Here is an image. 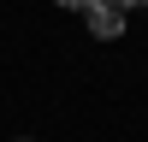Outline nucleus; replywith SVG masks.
I'll list each match as a JSON object with an SVG mask.
<instances>
[{
  "instance_id": "nucleus-1",
  "label": "nucleus",
  "mask_w": 148,
  "mask_h": 142,
  "mask_svg": "<svg viewBox=\"0 0 148 142\" xmlns=\"http://www.w3.org/2000/svg\"><path fill=\"white\" fill-rule=\"evenodd\" d=\"M83 18H89V36H101V42H119L130 12L119 6V0H95V6H83Z\"/></svg>"
},
{
  "instance_id": "nucleus-2",
  "label": "nucleus",
  "mask_w": 148,
  "mask_h": 142,
  "mask_svg": "<svg viewBox=\"0 0 148 142\" xmlns=\"http://www.w3.org/2000/svg\"><path fill=\"white\" fill-rule=\"evenodd\" d=\"M53 6H71V12H83V6H95V0H53Z\"/></svg>"
},
{
  "instance_id": "nucleus-3",
  "label": "nucleus",
  "mask_w": 148,
  "mask_h": 142,
  "mask_svg": "<svg viewBox=\"0 0 148 142\" xmlns=\"http://www.w3.org/2000/svg\"><path fill=\"white\" fill-rule=\"evenodd\" d=\"M119 6H125V12H142V6H148V0H119Z\"/></svg>"
}]
</instances>
